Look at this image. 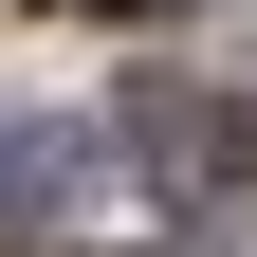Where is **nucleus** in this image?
<instances>
[{"instance_id":"f257e3e1","label":"nucleus","mask_w":257,"mask_h":257,"mask_svg":"<svg viewBox=\"0 0 257 257\" xmlns=\"http://www.w3.org/2000/svg\"><path fill=\"white\" fill-rule=\"evenodd\" d=\"M128 220V147L110 128H0V257H74Z\"/></svg>"},{"instance_id":"f03ea898","label":"nucleus","mask_w":257,"mask_h":257,"mask_svg":"<svg viewBox=\"0 0 257 257\" xmlns=\"http://www.w3.org/2000/svg\"><path fill=\"white\" fill-rule=\"evenodd\" d=\"M74 19H202V0H74Z\"/></svg>"}]
</instances>
